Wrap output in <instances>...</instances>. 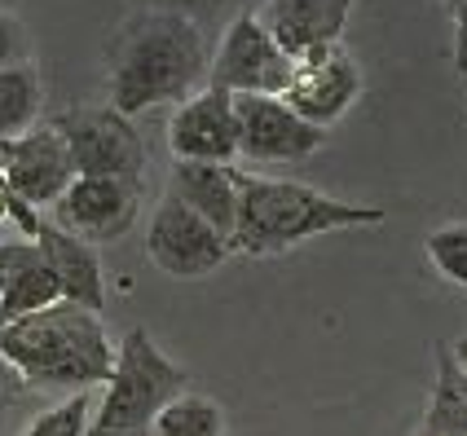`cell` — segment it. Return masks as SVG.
Here are the masks:
<instances>
[{
  "instance_id": "4316f807",
  "label": "cell",
  "mask_w": 467,
  "mask_h": 436,
  "mask_svg": "<svg viewBox=\"0 0 467 436\" xmlns=\"http://www.w3.org/2000/svg\"><path fill=\"white\" fill-rule=\"evenodd\" d=\"M5 221H9V194L0 190V225H5Z\"/></svg>"
},
{
  "instance_id": "6da1fadb",
  "label": "cell",
  "mask_w": 467,
  "mask_h": 436,
  "mask_svg": "<svg viewBox=\"0 0 467 436\" xmlns=\"http://www.w3.org/2000/svg\"><path fill=\"white\" fill-rule=\"evenodd\" d=\"M208 62L203 26L168 9H137L106 53V106L129 119L168 102L182 106L208 88Z\"/></svg>"
},
{
  "instance_id": "d4e9b609",
  "label": "cell",
  "mask_w": 467,
  "mask_h": 436,
  "mask_svg": "<svg viewBox=\"0 0 467 436\" xmlns=\"http://www.w3.org/2000/svg\"><path fill=\"white\" fill-rule=\"evenodd\" d=\"M26 392H31V388L18 379V370H14L9 361H0V423H5V414L14 410V406L23 401Z\"/></svg>"
},
{
  "instance_id": "5bb4252c",
  "label": "cell",
  "mask_w": 467,
  "mask_h": 436,
  "mask_svg": "<svg viewBox=\"0 0 467 436\" xmlns=\"http://www.w3.org/2000/svg\"><path fill=\"white\" fill-rule=\"evenodd\" d=\"M348 9H353V0H265L260 23L274 31V40L291 57H300L305 49L339 40Z\"/></svg>"
},
{
  "instance_id": "7a4b0ae2",
  "label": "cell",
  "mask_w": 467,
  "mask_h": 436,
  "mask_svg": "<svg viewBox=\"0 0 467 436\" xmlns=\"http://www.w3.org/2000/svg\"><path fill=\"white\" fill-rule=\"evenodd\" d=\"M0 361H9L26 388L71 397L106 384L115 366V339L106 331L102 313L57 300L0 327Z\"/></svg>"
},
{
  "instance_id": "484cf974",
  "label": "cell",
  "mask_w": 467,
  "mask_h": 436,
  "mask_svg": "<svg viewBox=\"0 0 467 436\" xmlns=\"http://www.w3.org/2000/svg\"><path fill=\"white\" fill-rule=\"evenodd\" d=\"M445 348H450V358H454V366H459V370L467 375V335H459V339H450Z\"/></svg>"
},
{
  "instance_id": "8992f818",
  "label": "cell",
  "mask_w": 467,
  "mask_h": 436,
  "mask_svg": "<svg viewBox=\"0 0 467 436\" xmlns=\"http://www.w3.org/2000/svg\"><path fill=\"white\" fill-rule=\"evenodd\" d=\"M286 79H291V53L274 40V31L260 23V14H238L234 23H225L216 49L208 62V84L243 98H283Z\"/></svg>"
},
{
  "instance_id": "f1b7e54d",
  "label": "cell",
  "mask_w": 467,
  "mask_h": 436,
  "mask_svg": "<svg viewBox=\"0 0 467 436\" xmlns=\"http://www.w3.org/2000/svg\"><path fill=\"white\" fill-rule=\"evenodd\" d=\"M419 436H423V432H419Z\"/></svg>"
},
{
  "instance_id": "9c48e42d",
  "label": "cell",
  "mask_w": 467,
  "mask_h": 436,
  "mask_svg": "<svg viewBox=\"0 0 467 436\" xmlns=\"http://www.w3.org/2000/svg\"><path fill=\"white\" fill-rule=\"evenodd\" d=\"M146 260L177 283H199L230 260V243L172 194H163L146 230Z\"/></svg>"
},
{
  "instance_id": "ac0fdd59",
  "label": "cell",
  "mask_w": 467,
  "mask_h": 436,
  "mask_svg": "<svg viewBox=\"0 0 467 436\" xmlns=\"http://www.w3.org/2000/svg\"><path fill=\"white\" fill-rule=\"evenodd\" d=\"M150 436H225V410L221 401H212L208 392H190L172 397L150 423Z\"/></svg>"
},
{
  "instance_id": "e0dca14e",
  "label": "cell",
  "mask_w": 467,
  "mask_h": 436,
  "mask_svg": "<svg viewBox=\"0 0 467 436\" xmlns=\"http://www.w3.org/2000/svg\"><path fill=\"white\" fill-rule=\"evenodd\" d=\"M45 124V79L36 57L0 71V141H14Z\"/></svg>"
},
{
  "instance_id": "2e32d148",
  "label": "cell",
  "mask_w": 467,
  "mask_h": 436,
  "mask_svg": "<svg viewBox=\"0 0 467 436\" xmlns=\"http://www.w3.org/2000/svg\"><path fill=\"white\" fill-rule=\"evenodd\" d=\"M423 436H467V375L454 366L450 348H432V397L423 414Z\"/></svg>"
},
{
  "instance_id": "4fadbf2b",
  "label": "cell",
  "mask_w": 467,
  "mask_h": 436,
  "mask_svg": "<svg viewBox=\"0 0 467 436\" xmlns=\"http://www.w3.org/2000/svg\"><path fill=\"white\" fill-rule=\"evenodd\" d=\"M36 247H40L45 265L53 269L62 300H71V305H79V308L102 313V305H106V278H102L98 247H88V243L71 238L67 230H57L45 212H40V225H36Z\"/></svg>"
},
{
  "instance_id": "7402d4cb",
  "label": "cell",
  "mask_w": 467,
  "mask_h": 436,
  "mask_svg": "<svg viewBox=\"0 0 467 436\" xmlns=\"http://www.w3.org/2000/svg\"><path fill=\"white\" fill-rule=\"evenodd\" d=\"M36 265H45L36 238H5V243H0V296L18 283V278H26Z\"/></svg>"
},
{
  "instance_id": "603a6c76",
  "label": "cell",
  "mask_w": 467,
  "mask_h": 436,
  "mask_svg": "<svg viewBox=\"0 0 467 436\" xmlns=\"http://www.w3.org/2000/svg\"><path fill=\"white\" fill-rule=\"evenodd\" d=\"M18 62H31V36L18 14L0 9V71L5 67H18Z\"/></svg>"
},
{
  "instance_id": "30bf717a",
  "label": "cell",
  "mask_w": 467,
  "mask_h": 436,
  "mask_svg": "<svg viewBox=\"0 0 467 436\" xmlns=\"http://www.w3.org/2000/svg\"><path fill=\"white\" fill-rule=\"evenodd\" d=\"M71 181L76 163L53 124H36L14 141H0V185L9 199L26 203L31 212H49Z\"/></svg>"
},
{
  "instance_id": "44dd1931",
  "label": "cell",
  "mask_w": 467,
  "mask_h": 436,
  "mask_svg": "<svg viewBox=\"0 0 467 436\" xmlns=\"http://www.w3.org/2000/svg\"><path fill=\"white\" fill-rule=\"evenodd\" d=\"M141 9H168V14H182L194 26H225L238 14H260V0H137Z\"/></svg>"
},
{
  "instance_id": "277c9868",
  "label": "cell",
  "mask_w": 467,
  "mask_h": 436,
  "mask_svg": "<svg viewBox=\"0 0 467 436\" xmlns=\"http://www.w3.org/2000/svg\"><path fill=\"white\" fill-rule=\"evenodd\" d=\"M190 388L177 361L159 348L146 327H132L115 344V366L106 375L102 397L93 406L88 436H141L150 432L155 414Z\"/></svg>"
},
{
  "instance_id": "d6986e66",
  "label": "cell",
  "mask_w": 467,
  "mask_h": 436,
  "mask_svg": "<svg viewBox=\"0 0 467 436\" xmlns=\"http://www.w3.org/2000/svg\"><path fill=\"white\" fill-rule=\"evenodd\" d=\"M423 252L432 260V269L441 274L450 286L467 291V221H445L423 238Z\"/></svg>"
},
{
  "instance_id": "ffe728a7",
  "label": "cell",
  "mask_w": 467,
  "mask_h": 436,
  "mask_svg": "<svg viewBox=\"0 0 467 436\" xmlns=\"http://www.w3.org/2000/svg\"><path fill=\"white\" fill-rule=\"evenodd\" d=\"M93 406H98L93 392H71V397H62L57 406L36 414L23 428V436H88Z\"/></svg>"
},
{
  "instance_id": "9a60e30c",
  "label": "cell",
  "mask_w": 467,
  "mask_h": 436,
  "mask_svg": "<svg viewBox=\"0 0 467 436\" xmlns=\"http://www.w3.org/2000/svg\"><path fill=\"white\" fill-rule=\"evenodd\" d=\"M168 194H172L177 203L190 207L194 216H203L225 243L234 238V216H238L234 168H221V163H172V172H168Z\"/></svg>"
},
{
  "instance_id": "ba28073f",
  "label": "cell",
  "mask_w": 467,
  "mask_h": 436,
  "mask_svg": "<svg viewBox=\"0 0 467 436\" xmlns=\"http://www.w3.org/2000/svg\"><path fill=\"white\" fill-rule=\"evenodd\" d=\"M234 132H238V163L247 168H286L305 163L327 146V132L305 124L283 98H234Z\"/></svg>"
},
{
  "instance_id": "cb8c5ba5",
  "label": "cell",
  "mask_w": 467,
  "mask_h": 436,
  "mask_svg": "<svg viewBox=\"0 0 467 436\" xmlns=\"http://www.w3.org/2000/svg\"><path fill=\"white\" fill-rule=\"evenodd\" d=\"M450 31H454V71L467 79V0H445Z\"/></svg>"
},
{
  "instance_id": "3957f363",
  "label": "cell",
  "mask_w": 467,
  "mask_h": 436,
  "mask_svg": "<svg viewBox=\"0 0 467 436\" xmlns=\"http://www.w3.org/2000/svg\"><path fill=\"white\" fill-rule=\"evenodd\" d=\"M234 190H238V216H234V252L247 256H278L309 238L339 230H366L384 225L389 212L379 203H348L313 190L305 181H283L234 168Z\"/></svg>"
},
{
  "instance_id": "8fae6325",
  "label": "cell",
  "mask_w": 467,
  "mask_h": 436,
  "mask_svg": "<svg viewBox=\"0 0 467 436\" xmlns=\"http://www.w3.org/2000/svg\"><path fill=\"white\" fill-rule=\"evenodd\" d=\"M137 212H141V185L110 177H76L62 190V199L49 207V221L79 243L102 247V243L129 238Z\"/></svg>"
},
{
  "instance_id": "7c38bea8",
  "label": "cell",
  "mask_w": 467,
  "mask_h": 436,
  "mask_svg": "<svg viewBox=\"0 0 467 436\" xmlns=\"http://www.w3.org/2000/svg\"><path fill=\"white\" fill-rule=\"evenodd\" d=\"M168 151L172 163H238V132H234V98L221 88H199L185 98L168 119Z\"/></svg>"
},
{
  "instance_id": "83f0119b",
  "label": "cell",
  "mask_w": 467,
  "mask_h": 436,
  "mask_svg": "<svg viewBox=\"0 0 467 436\" xmlns=\"http://www.w3.org/2000/svg\"><path fill=\"white\" fill-rule=\"evenodd\" d=\"M0 190H5V185H0Z\"/></svg>"
},
{
  "instance_id": "5b68a950",
  "label": "cell",
  "mask_w": 467,
  "mask_h": 436,
  "mask_svg": "<svg viewBox=\"0 0 467 436\" xmlns=\"http://www.w3.org/2000/svg\"><path fill=\"white\" fill-rule=\"evenodd\" d=\"M53 129L62 132L76 177H110L141 185L146 177V141L129 115L110 110V106H71L53 119Z\"/></svg>"
},
{
  "instance_id": "52a82bcc",
  "label": "cell",
  "mask_w": 467,
  "mask_h": 436,
  "mask_svg": "<svg viewBox=\"0 0 467 436\" xmlns=\"http://www.w3.org/2000/svg\"><path fill=\"white\" fill-rule=\"evenodd\" d=\"M366 76L358 67V57L344 49V40H331V45H317V49H305L300 57H291V79L283 88V102L313 129L331 132L362 102Z\"/></svg>"
}]
</instances>
